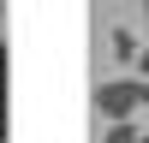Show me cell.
<instances>
[{"label": "cell", "mask_w": 149, "mask_h": 143, "mask_svg": "<svg viewBox=\"0 0 149 143\" xmlns=\"http://www.w3.org/2000/svg\"><path fill=\"white\" fill-rule=\"evenodd\" d=\"M137 54H143V48H137V36L119 24V30H113V60H119V72H125V66H137Z\"/></svg>", "instance_id": "7a4b0ae2"}, {"label": "cell", "mask_w": 149, "mask_h": 143, "mask_svg": "<svg viewBox=\"0 0 149 143\" xmlns=\"http://www.w3.org/2000/svg\"><path fill=\"white\" fill-rule=\"evenodd\" d=\"M0 143H6V42H0Z\"/></svg>", "instance_id": "277c9868"}, {"label": "cell", "mask_w": 149, "mask_h": 143, "mask_svg": "<svg viewBox=\"0 0 149 143\" xmlns=\"http://www.w3.org/2000/svg\"><path fill=\"white\" fill-rule=\"evenodd\" d=\"M143 24H149V0H143Z\"/></svg>", "instance_id": "5b68a950"}, {"label": "cell", "mask_w": 149, "mask_h": 143, "mask_svg": "<svg viewBox=\"0 0 149 143\" xmlns=\"http://www.w3.org/2000/svg\"><path fill=\"white\" fill-rule=\"evenodd\" d=\"M143 143H149V131H143Z\"/></svg>", "instance_id": "8992f818"}, {"label": "cell", "mask_w": 149, "mask_h": 143, "mask_svg": "<svg viewBox=\"0 0 149 143\" xmlns=\"http://www.w3.org/2000/svg\"><path fill=\"white\" fill-rule=\"evenodd\" d=\"M143 107V78L137 72H119V78H102L95 83V113L113 125V119H131Z\"/></svg>", "instance_id": "6da1fadb"}, {"label": "cell", "mask_w": 149, "mask_h": 143, "mask_svg": "<svg viewBox=\"0 0 149 143\" xmlns=\"http://www.w3.org/2000/svg\"><path fill=\"white\" fill-rule=\"evenodd\" d=\"M107 143H143V131L131 125V119H113V125H107Z\"/></svg>", "instance_id": "3957f363"}]
</instances>
